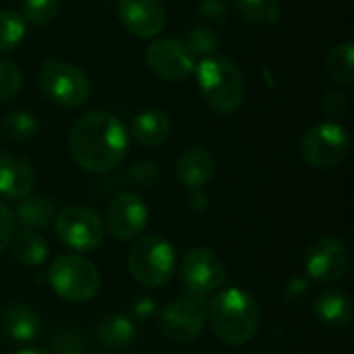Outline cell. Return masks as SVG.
Returning a JSON list of instances; mask_svg holds the SVG:
<instances>
[{"label": "cell", "instance_id": "cell-20", "mask_svg": "<svg viewBox=\"0 0 354 354\" xmlns=\"http://www.w3.org/2000/svg\"><path fill=\"white\" fill-rule=\"evenodd\" d=\"M12 218L27 230H44L54 222L56 205L50 197H44V195L25 197L19 201Z\"/></svg>", "mask_w": 354, "mask_h": 354}, {"label": "cell", "instance_id": "cell-31", "mask_svg": "<svg viewBox=\"0 0 354 354\" xmlns=\"http://www.w3.org/2000/svg\"><path fill=\"white\" fill-rule=\"evenodd\" d=\"M129 178L135 187H143L149 189L153 185H158L160 180V166L151 160H143L137 162L131 170H129Z\"/></svg>", "mask_w": 354, "mask_h": 354}, {"label": "cell", "instance_id": "cell-30", "mask_svg": "<svg viewBox=\"0 0 354 354\" xmlns=\"http://www.w3.org/2000/svg\"><path fill=\"white\" fill-rule=\"evenodd\" d=\"M23 87V73L15 62L0 60V102L15 97Z\"/></svg>", "mask_w": 354, "mask_h": 354}, {"label": "cell", "instance_id": "cell-16", "mask_svg": "<svg viewBox=\"0 0 354 354\" xmlns=\"http://www.w3.org/2000/svg\"><path fill=\"white\" fill-rule=\"evenodd\" d=\"M216 174V158L205 145H189L176 160V176L189 191L203 189Z\"/></svg>", "mask_w": 354, "mask_h": 354}, {"label": "cell", "instance_id": "cell-35", "mask_svg": "<svg viewBox=\"0 0 354 354\" xmlns=\"http://www.w3.org/2000/svg\"><path fill=\"white\" fill-rule=\"evenodd\" d=\"M12 230H15V218L12 212L0 201V255L6 251L10 239H12Z\"/></svg>", "mask_w": 354, "mask_h": 354}, {"label": "cell", "instance_id": "cell-23", "mask_svg": "<svg viewBox=\"0 0 354 354\" xmlns=\"http://www.w3.org/2000/svg\"><path fill=\"white\" fill-rule=\"evenodd\" d=\"M52 354H91V340L79 326H60L50 336Z\"/></svg>", "mask_w": 354, "mask_h": 354}, {"label": "cell", "instance_id": "cell-9", "mask_svg": "<svg viewBox=\"0 0 354 354\" xmlns=\"http://www.w3.org/2000/svg\"><path fill=\"white\" fill-rule=\"evenodd\" d=\"M160 332L166 340L176 344H187L199 338L205 328V311L199 297H185L168 303L158 315Z\"/></svg>", "mask_w": 354, "mask_h": 354}, {"label": "cell", "instance_id": "cell-36", "mask_svg": "<svg viewBox=\"0 0 354 354\" xmlns=\"http://www.w3.org/2000/svg\"><path fill=\"white\" fill-rule=\"evenodd\" d=\"M156 311H158L156 301H153V299H149V297H139V299H135V301H133V305H131V313H133V317H135V319H141V322L151 319V317L156 315Z\"/></svg>", "mask_w": 354, "mask_h": 354}, {"label": "cell", "instance_id": "cell-14", "mask_svg": "<svg viewBox=\"0 0 354 354\" xmlns=\"http://www.w3.org/2000/svg\"><path fill=\"white\" fill-rule=\"evenodd\" d=\"M149 220L145 201L137 193H122L110 205L106 214V228L118 241L137 239Z\"/></svg>", "mask_w": 354, "mask_h": 354}, {"label": "cell", "instance_id": "cell-6", "mask_svg": "<svg viewBox=\"0 0 354 354\" xmlns=\"http://www.w3.org/2000/svg\"><path fill=\"white\" fill-rule=\"evenodd\" d=\"M39 89L60 108H79L91 95V81L71 62L46 60L39 71Z\"/></svg>", "mask_w": 354, "mask_h": 354}, {"label": "cell", "instance_id": "cell-4", "mask_svg": "<svg viewBox=\"0 0 354 354\" xmlns=\"http://www.w3.org/2000/svg\"><path fill=\"white\" fill-rule=\"evenodd\" d=\"M174 247L160 234L141 236L129 251L131 276L145 288H160L168 284L174 274Z\"/></svg>", "mask_w": 354, "mask_h": 354}, {"label": "cell", "instance_id": "cell-38", "mask_svg": "<svg viewBox=\"0 0 354 354\" xmlns=\"http://www.w3.org/2000/svg\"><path fill=\"white\" fill-rule=\"evenodd\" d=\"M17 354H46L44 351H37V348H23V351H19Z\"/></svg>", "mask_w": 354, "mask_h": 354}, {"label": "cell", "instance_id": "cell-37", "mask_svg": "<svg viewBox=\"0 0 354 354\" xmlns=\"http://www.w3.org/2000/svg\"><path fill=\"white\" fill-rule=\"evenodd\" d=\"M207 203H209V197H207L201 189L191 191V195H189V207H191V209H195V212H205V209H207Z\"/></svg>", "mask_w": 354, "mask_h": 354}, {"label": "cell", "instance_id": "cell-39", "mask_svg": "<svg viewBox=\"0 0 354 354\" xmlns=\"http://www.w3.org/2000/svg\"><path fill=\"white\" fill-rule=\"evenodd\" d=\"M95 354H110V353H95Z\"/></svg>", "mask_w": 354, "mask_h": 354}, {"label": "cell", "instance_id": "cell-17", "mask_svg": "<svg viewBox=\"0 0 354 354\" xmlns=\"http://www.w3.org/2000/svg\"><path fill=\"white\" fill-rule=\"evenodd\" d=\"M172 131H174L172 118L168 116V112L160 108L143 110L133 120V127H131L133 139L143 147H160L168 143V139L172 137Z\"/></svg>", "mask_w": 354, "mask_h": 354}, {"label": "cell", "instance_id": "cell-19", "mask_svg": "<svg viewBox=\"0 0 354 354\" xmlns=\"http://www.w3.org/2000/svg\"><path fill=\"white\" fill-rule=\"evenodd\" d=\"M313 313L326 328H346L353 319V303L342 290H324L317 295Z\"/></svg>", "mask_w": 354, "mask_h": 354}, {"label": "cell", "instance_id": "cell-5", "mask_svg": "<svg viewBox=\"0 0 354 354\" xmlns=\"http://www.w3.org/2000/svg\"><path fill=\"white\" fill-rule=\"evenodd\" d=\"M50 288L68 303L91 301L102 284L97 268L81 255H62L48 270Z\"/></svg>", "mask_w": 354, "mask_h": 354}, {"label": "cell", "instance_id": "cell-32", "mask_svg": "<svg viewBox=\"0 0 354 354\" xmlns=\"http://www.w3.org/2000/svg\"><path fill=\"white\" fill-rule=\"evenodd\" d=\"M309 295H311V282H309L307 278H303V276L292 278V280L286 284V288H284V299H286V303L292 305V307L303 305V303L309 299Z\"/></svg>", "mask_w": 354, "mask_h": 354}, {"label": "cell", "instance_id": "cell-2", "mask_svg": "<svg viewBox=\"0 0 354 354\" xmlns=\"http://www.w3.org/2000/svg\"><path fill=\"white\" fill-rule=\"evenodd\" d=\"M207 317L218 340L228 346L249 344L259 330V305L245 288L220 290L207 307Z\"/></svg>", "mask_w": 354, "mask_h": 354}, {"label": "cell", "instance_id": "cell-25", "mask_svg": "<svg viewBox=\"0 0 354 354\" xmlns=\"http://www.w3.org/2000/svg\"><path fill=\"white\" fill-rule=\"evenodd\" d=\"M234 6L251 25H274L282 17L280 0H234Z\"/></svg>", "mask_w": 354, "mask_h": 354}, {"label": "cell", "instance_id": "cell-21", "mask_svg": "<svg viewBox=\"0 0 354 354\" xmlns=\"http://www.w3.org/2000/svg\"><path fill=\"white\" fill-rule=\"evenodd\" d=\"M137 338V328L133 319L124 315H108L97 326V340L112 348V351H124L129 348Z\"/></svg>", "mask_w": 354, "mask_h": 354}, {"label": "cell", "instance_id": "cell-1", "mask_svg": "<svg viewBox=\"0 0 354 354\" xmlns=\"http://www.w3.org/2000/svg\"><path fill=\"white\" fill-rule=\"evenodd\" d=\"M68 153L87 172H110L129 153V131L114 114L87 112L71 127Z\"/></svg>", "mask_w": 354, "mask_h": 354}, {"label": "cell", "instance_id": "cell-24", "mask_svg": "<svg viewBox=\"0 0 354 354\" xmlns=\"http://www.w3.org/2000/svg\"><path fill=\"white\" fill-rule=\"evenodd\" d=\"M328 73L334 81L340 85L351 87L354 83V44L353 41H340L336 44L326 58Z\"/></svg>", "mask_w": 354, "mask_h": 354}, {"label": "cell", "instance_id": "cell-11", "mask_svg": "<svg viewBox=\"0 0 354 354\" xmlns=\"http://www.w3.org/2000/svg\"><path fill=\"white\" fill-rule=\"evenodd\" d=\"M147 68L164 79L178 83L187 79L195 68V56L189 52L187 44L178 37H160L153 39L145 50Z\"/></svg>", "mask_w": 354, "mask_h": 354}, {"label": "cell", "instance_id": "cell-15", "mask_svg": "<svg viewBox=\"0 0 354 354\" xmlns=\"http://www.w3.org/2000/svg\"><path fill=\"white\" fill-rule=\"evenodd\" d=\"M35 187V168L21 153H0V195L21 201Z\"/></svg>", "mask_w": 354, "mask_h": 354}, {"label": "cell", "instance_id": "cell-3", "mask_svg": "<svg viewBox=\"0 0 354 354\" xmlns=\"http://www.w3.org/2000/svg\"><path fill=\"white\" fill-rule=\"evenodd\" d=\"M197 85L205 106L220 116L234 114L245 102L243 71L226 56L203 58L197 66Z\"/></svg>", "mask_w": 354, "mask_h": 354}, {"label": "cell", "instance_id": "cell-27", "mask_svg": "<svg viewBox=\"0 0 354 354\" xmlns=\"http://www.w3.org/2000/svg\"><path fill=\"white\" fill-rule=\"evenodd\" d=\"M25 37V21L19 12L0 8V56L12 52Z\"/></svg>", "mask_w": 354, "mask_h": 354}, {"label": "cell", "instance_id": "cell-8", "mask_svg": "<svg viewBox=\"0 0 354 354\" xmlns=\"http://www.w3.org/2000/svg\"><path fill=\"white\" fill-rule=\"evenodd\" d=\"M104 222L95 212L83 205L64 207L56 216L58 241L75 253H91L104 241Z\"/></svg>", "mask_w": 354, "mask_h": 354}, {"label": "cell", "instance_id": "cell-18", "mask_svg": "<svg viewBox=\"0 0 354 354\" xmlns=\"http://www.w3.org/2000/svg\"><path fill=\"white\" fill-rule=\"evenodd\" d=\"M0 328L2 332L21 344H29L39 336V317L37 313L23 305V303H10L0 313Z\"/></svg>", "mask_w": 354, "mask_h": 354}, {"label": "cell", "instance_id": "cell-13", "mask_svg": "<svg viewBox=\"0 0 354 354\" xmlns=\"http://www.w3.org/2000/svg\"><path fill=\"white\" fill-rule=\"evenodd\" d=\"M118 19L129 35L153 39L166 27V8L160 0H118Z\"/></svg>", "mask_w": 354, "mask_h": 354}, {"label": "cell", "instance_id": "cell-10", "mask_svg": "<svg viewBox=\"0 0 354 354\" xmlns=\"http://www.w3.org/2000/svg\"><path fill=\"white\" fill-rule=\"evenodd\" d=\"M303 263L311 280L322 284H334L346 276L351 257L346 245L340 239L322 236L307 247Z\"/></svg>", "mask_w": 354, "mask_h": 354}, {"label": "cell", "instance_id": "cell-29", "mask_svg": "<svg viewBox=\"0 0 354 354\" xmlns=\"http://www.w3.org/2000/svg\"><path fill=\"white\" fill-rule=\"evenodd\" d=\"M185 44H187V48H189V52L193 56L209 58L218 50V46H220V35H218V31L214 27L201 25V27H195L189 33V37H187Z\"/></svg>", "mask_w": 354, "mask_h": 354}, {"label": "cell", "instance_id": "cell-28", "mask_svg": "<svg viewBox=\"0 0 354 354\" xmlns=\"http://www.w3.org/2000/svg\"><path fill=\"white\" fill-rule=\"evenodd\" d=\"M60 12V0H23L21 17L29 25H48Z\"/></svg>", "mask_w": 354, "mask_h": 354}, {"label": "cell", "instance_id": "cell-12", "mask_svg": "<svg viewBox=\"0 0 354 354\" xmlns=\"http://www.w3.org/2000/svg\"><path fill=\"white\" fill-rule=\"evenodd\" d=\"M180 278L191 295L201 297L226 282V266L216 251L197 247L185 253L180 263Z\"/></svg>", "mask_w": 354, "mask_h": 354}, {"label": "cell", "instance_id": "cell-33", "mask_svg": "<svg viewBox=\"0 0 354 354\" xmlns=\"http://www.w3.org/2000/svg\"><path fill=\"white\" fill-rule=\"evenodd\" d=\"M199 15L201 19L209 23H222L230 15V2L228 0H201Z\"/></svg>", "mask_w": 354, "mask_h": 354}, {"label": "cell", "instance_id": "cell-22", "mask_svg": "<svg viewBox=\"0 0 354 354\" xmlns=\"http://www.w3.org/2000/svg\"><path fill=\"white\" fill-rule=\"evenodd\" d=\"M10 253L15 261L27 268H37L48 259V245L35 230H21L10 239Z\"/></svg>", "mask_w": 354, "mask_h": 354}, {"label": "cell", "instance_id": "cell-26", "mask_svg": "<svg viewBox=\"0 0 354 354\" xmlns=\"http://www.w3.org/2000/svg\"><path fill=\"white\" fill-rule=\"evenodd\" d=\"M2 137L10 143H25L37 133V118L27 110H15L2 118Z\"/></svg>", "mask_w": 354, "mask_h": 354}, {"label": "cell", "instance_id": "cell-34", "mask_svg": "<svg viewBox=\"0 0 354 354\" xmlns=\"http://www.w3.org/2000/svg\"><path fill=\"white\" fill-rule=\"evenodd\" d=\"M322 108H324V112H326L328 116H332V118H342V116H346V112H348V95H346L344 91H340V89H332V91H328V95L324 97Z\"/></svg>", "mask_w": 354, "mask_h": 354}, {"label": "cell", "instance_id": "cell-7", "mask_svg": "<svg viewBox=\"0 0 354 354\" xmlns=\"http://www.w3.org/2000/svg\"><path fill=\"white\" fill-rule=\"evenodd\" d=\"M351 151V137L338 122H319L311 127L301 141L303 160L319 170L340 166Z\"/></svg>", "mask_w": 354, "mask_h": 354}]
</instances>
